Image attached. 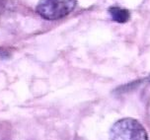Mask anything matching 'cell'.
<instances>
[{
    "instance_id": "obj_1",
    "label": "cell",
    "mask_w": 150,
    "mask_h": 140,
    "mask_svg": "<svg viewBox=\"0 0 150 140\" xmlns=\"http://www.w3.org/2000/svg\"><path fill=\"white\" fill-rule=\"evenodd\" d=\"M110 138L111 140H148V134L138 120L127 117L112 124Z\"/></svg>"
},
{
    "instance_id": "obj_2",
    "label": "cell",
    "mask_w": 150,
    "mask_h": 140,
    "mask_svg": "<svg viewBox=\"0 0 150 140\" xmlns=\"http://www.w3.org/2000/svg\"><path fill=\"white\" fill-rule=\"evenodd\" d=\"M76 6V0H40L37 13L45 20L54 21L69 15Z\"/></svg>"
},
{
    "instance_id": "obj_3",
    "label": "cell",
    "mask_w": 150,
    "mask_h": 140,
    "mask_svg": "<svg viewBox=\"0 0 150 140\" xmlns=\"http://www.w3.org/2000/svg\"><path fill=\"white\" fill-rule=\"evenodd\" d=\"M109 14L111 16L112 20L119 24L127 23L130 18V13L127 9L122 7H110L109 8Z\"/></svg>"
}]
</instances>
